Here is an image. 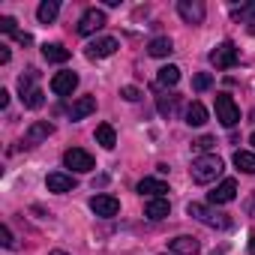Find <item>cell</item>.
Listing matches in <instances>:
<instances>
[{"instance_id":"cell-1","label":"cell","mask_w":255,"mask_h":255,"mask_svg":"<svg viewBox=\"0 0 255 255\" xmlns=\"http://www.w3.org/2000/svg\"><path fill=\"white\" fill-rule=\"evenodd\" d=\"M186 213L192 216V219H198L201 225H207V228H228L231 225V219H228V213H222V210H213L210 204H198V201H189L186 204Z\"/></svg>"},{"instance_id":"cell-2","label":"cell","mask_w":255,"mask_h":255,"mask_svg":"<svg viewBox=\"0 0 255 255\" xmlns=\"http://www.w3.org/2000/svg\"><path fill=\"white\" fill-rule=\"evenodd\" d=\"M189 174H192L195 183H213V180L222 174V159H219L216 153H204V156H198V159L192 162Z\"/></svg>"},{"instance_id":"cell-3","label":"cell","mask_w":255,"mask_h":255,"mask_svg":"<svg viewBox=\"0 0 255 255\" xmlns=\"http://www.w3.org/2000/svg\"><path fill=\"white\" fill-rule=\"evenodd\" d=\"M216 120L225 126V129H231V126L240 123V108L228 93H216Z\"/></svg>"},{"instance_id":"cell-4","label":"cell","mask_w":255,"mask_h":255,"mask_svg":"<svg viewBox=\"0 0 255 255\" xmlns=\"http://www.w3.org/2000/svg\"><path fill=\"white\" fill-rule=\"evenodd\" d=\"M63 165H66V168H72L75 174H87V171H93V168H96L93 156H90L87 150H81V147H69V150L63 153Z\"/></svg>"},{"instance_id":"cell-5","label":"cell","mask_w":255,"mask_h":255,"mask_svg":"<svg viewBox=\"0 0 255 255\" xmlns=\"http://www.w3.org/2000/svg\"><path fill=\"white\" fill-rule=\"evenodd\" d=\"M117 48H120V42L114 36H99L84 45V54H87V60H102V57H111Z\"/></svg>"},{"instance_id":"cell-6","label":"cell","mask_w":255,"mask_h":255,"mask_svg":"<svg viewBox=\"0 0 255 255\" xmlns=\"http://www.w3.org/2000/svg\"><path fill=\"white\" fill-rule=\"evenodd\" d=\"M210 63H213L216 69H231V66H237V48H234V42H219V45L210 51Z\"/></svg>"},{"instance_id":"cell-7","label":"cell","mask_w":255,"mask_h":255,"mask_svg":"<svg viewBox=\"0 0 255 255\" xmlns=\"http://www.w3.org/2000/svg\"><path fill=\"white\" fill-rule=\"evenodd\" d=\"M177 15L186 24H201L204 15H207V6L201 3V0H180V3H177Z\"/></svg>"},{"instance_id":"cell-8","label":"cell","mask_w":255,"mask_h":255,"mask_svg":"<svg viewBox=\"0 0 255 255\" xmlns=\"http://www.w3.org/2000/svg\"><path fill=\"white\" fill-rule=\"evenodd\" d=\"M51 132H54V123H51V120H36V123H30V126H27V132H24V147H36V144H42Z\"/></svg>"},{"instance_id":"cell-9","label":"cell","mask_w":255,"mask_h":255,"mask_svg":"<svg viewBox=\"0 0 255 255\" xmlns=\"http://www.w3.org/2000/svg\"><path fill=\"white\" fill-rule=\"evenodd\" d=\"M102 27H105V12L93 6V9H87V12L78 18V27H75V30H78L81 36H90V33H96V30H102Z\"/></svg>"},{"instance_id":"cell-10","label":"cell","mask_w":255,"mask_h":255,"mask_svg":"<svg viewBox=\"0 0 255 255\" xmlns=\"http://www.w3.org/2000/svg\"><path fill=\"white\" fill-rule=\"evenodd\" d=\"M90 210H93L96 216H102V219H111V216L120 213V201H117L114 195H93V198H90Z\"/></svg>"},{"instance_id":"cell-11","label":"cell","mask_w":255,"mask_h":255,"mask_svg":"<svg viewBox=\"0 0 255 255\" xmlns=\"http://www.w3.org/2000/svg\"><path fill=\"white\" fill-rule=\"evenodd\" d=\"M75 87H78V75L69 72V69H63V72H57V75L51 78V90H54L57 96H72Z\"/></svg>"},{"instance_id":"cell-12","label":"cell","mask_w":255,"mask_h":255,"mask_svg":"<svg viewBox=\"0 0 255 255\" xmlns=\"http://www.w3.org/2000/svg\"><path fill=\"white\" fill-rule=\"evenodd\" d=\"M45 186H48V192L63 195V192H72V189H75V177L66 174V171H51V174L45 177Z\"/></svg>"},{"instance_id":"cell-13","label":"cell","mask_w":255,"mask_h":255,"mask_svg":"<svg viewBox=\"0 0 255 255\" xmlns=\"http://www.w3.org/2000/svg\"><path fill=\"white\" fill-rule=\"evenodd\" d=\"M234 195H237V180H231V177H225L210 195H207V201L216 207V204H228V201H234Z\"/></svg>"},{"instance_id":"cell-14","label":"cell","mask_w":255,"mask_h":255,"mask_svg":"<svg viewBox=\"0 0 255 255\" xmlns=\"http://www.w3.org/2000/svg\"><path fill=\"white\" fill-rule=\"evenodd\" d=\"M168 249L174 255H198L201 252V246H198V240L192 234H177L174 240H168Z\"/></svg>"},{"instance_id":"cell-15","label":"cell","mask_w":255,"mask_h":255,"mask_svg":"<svg viewBox=\"0 0 255 255\" xmlns=\"http://www.w3.org/2000/svg\"><path fill=\"white\" fill-rule=\"evenodd\" d=\"M138 192L141 195H150V198H165L168 183L159 180V177H144V180H138Z\"/></svg>"},{"instance_id":"cell-16","label":"cell","mask_w":255,"mask_h":255,"mask_svg":"<svg viewBox=\"0 0 255 255\" xmlns=\"http://www.w3.org/2000/svg\"><path fill=\"white\" fill-rule=\"evenodd\" d=\"M96 111V99L93 96H78L72 105H69V117L72 120H84L87 114H93Z\"/></svg>"},{"instance_id":"cell-17","label":"cell","mask_w":255,"mask_h":255,"mask_svg":"<svg viewBox=\"0 0 255 255\" xmlns=\"http://www.w3.org/2000/svg\"><path fill=\"white\" fill-rule=\"evenodd\" d=\"M168 213H171V204H168V198H150V201L144 204V216H147V219H153V222L165 219Z\"/></svg>"},{"instance_id":"cell-18","label":"cell","mask_w":255,"mask_h":255,"mask_svg":"<svg viewBox=\"0 0 255 255\" xmlns=\"http://www.w3.org/2000/svg\"><path fill=\"white\" fill-rule=\"evenodd\" d=\"M42 57H45L48 63H66V60H69V48L60 45V42H45V45H42Z\"/></svg>"},{"instance_id":"cell-19","label":"cell","mask_w":255,"mask_h":255,"mask_svg":"<svg viewBox=\"0 0 255 255\" xmlns=\"http://www.w3.org/2000/svg\"><path fill=\"white\" fill-rule=\"evenodd\" d=\"M96 141H99L105 150H114V144H117V132H114V126H111V123H99V126H96Z\"/></svg>"},{"instance_id":"cell-20","label":"cell","mask_w":255,"mask_h":255,"mask_svg":"<svg viewBox=\"0 0 255 255\" xmlns=\"http://www.w3.org/2000/svg\"><path fill=\"white\" fill-rule=\"evenodd\" d=\"M57 15H60V3H57V0H42L39 9H36V18H39L42 24H51Z\"/></svg>"},{"instance_id":"cell-21","label":"cell","mask_w":255,"mask_h":255,"mask_svg":"<svg viewBox=\"0 0 255 255\" xmlns=\"http://www.w3.org/2000/svg\"><path fill=\"white\" fill-rule=\"evenodd\" d=\"M171 51H174V45H171L168 36H156V39H150V45H147V54H150V57H168Z\"/></svg>"},{"instance_id":"cell-22","label":"cell","mask_w":255,"mask_h":255,"mask_svg":"<svg viewBox=\"0 0 255 255\" xmlns=\"http://www.w3.org/2000/svg\"><path fill=\"white\" fill-rule=\"evenodd\" d=\"M186 123L189 126H204L207 123V108L201 102H189L186 105Z\"/></svg>"},{"instance_id":"cell-23","label":"cell","mask_w":255,"mask_h":255,"mask_svg":"<svg viewBox=\"0 0 255 255\" xmlns=\"http://www.w3.org/2000/svg\"><path fill=\"white\" fill-rule=\"evenodd\" d=\"M177 81H180V69H177V66H171V63H168V66H162V69L156 72V84H159V87H174Z\"/></svg>"},{"instance_id":"cell-24","label":"cell","mask_w":255,"mask_h":255,"mask_svg":"<svg viewBox=\"0 0 255 255\" xmlns=\"http://www.w3.org/2000/svg\"><path fill=\"white\" fill-rule=\"evenodd\" d=\"M234 165H237L243 174H255V153H249V150H237V153H234Z\"/></svg>"},{"instance_id":"cell-25","label":"cell","mask_w":255,"mask_h":255,"mask_svg":"<svg viewBox=\"0 0 255 255\" xmlns=\"http://www.w3.org/2000/svg\"><path fill=\"white\" fill-rule=\"evenodd\" d=\"M30 90H36V69H27V72L18 78V93L27 96Z\"/></svg>"},{"instance_id":"cell-26","label":"cell","mask_w":255,"mask_h":255,"mask_svg":"<svg viewBox=\"0 0 255 255\" xmlns=\"http://www.w3.org/2000/svg\"><path fill=\"white\" fill-rule=\"evenodd\" d=\"M21 102H24V108H42V105H45V93L36 87V90H30L27 96H21Z\"/></svg>"},{"instance_id":"cell-27","label":"cell","mask_w":255,"mask_h":255,"mask_svg":"<svg viewBox=\"0 0 255 255\" xmlns=\"http://www.w3.org/2000/svg\"><path fill=\"white\" fill-rule=\"evenodd\" d=\"M156 105H159V114H162V117H171L174 108H177V96H159Z\"/></svg>"},{"instance_id":"cell-28","label":"cell","mask_w":255,"mask_h":255,"mask_svg":"<svg viewBox=\"0 0 255 255\" xmlns=\"http://www.w3.org/2000/svg\"><path fill=\"white\" fill-rule=\"evenodd\" d=\"M192 87H195L198 93H204V90H210V87H213V75H210V72H198V75L192 78Z\"/></svg>"},{"instance_id":"cell-29","label":"cell","mask_w":255,"mask_h":255,"mask_svg":"<svg viewBox=\"0 0 255 255\" xmlns=\"http://www.w3.org/2000/svg\"><path fill=\"white\" fill-rule=\"evenodd\" d=\"M231 15H234V18H240V21H243V18H255V3L234 6V9H231Z\"/></svg>"},{"instance_id":"cell-30","label":"cell","mask_w":255,"mask_h":255,"mask_svg":"<svg viewBox=\"0 0 255 255\" xmlns=\"http://www.w3.org/2000/svg\"><path fill=\"white\" fill-rule=\"evenodd\" d=\"M18 21L12 18V15H3V18H0V30H3V33H12V36H18V27H15Z\"/></svg>"},{"instance_id":"cell-31","label":"cell","mask_w":255,"mask_h":255,"mask_svg":"<svg viewBox=\"0 0 255 255\" xmlns=\"http://www.w3.org/2000/svg\"><path fill=\"white\" fill-rule=\"evenodd\" d=\"M120 96H123L126 102H138V99H141V90H138V87H132V84H126V87L120 90Z\"/></svg>"},{"instance_id":"cell-32","label":"cell","mask_w":255,"mask_h":255,"mask_svg":"<svg viewBox=\"0 0 255 255\" xmlns=\"http://www.w3.org/2000/svg\"><path fill=\"white\" fill-rule=\"evenodd\" d=\"M213 144H216V141H213L210 135H204V138H198V141H195V147H198V150H204V153H207V150H210Z\"/></svg>"},{"instance_id":"cell-33","label":"cell","mask_w":255,"mask_h":255,"mask_svg":"<svg viewBox=\"0 0 255 255\" xmlns=\"http://www.w3.org/2000/svg\"><path fill=\"white\" fill-rule=\"evenodd\" d=\"M12 243H15V240H12V231H9V225H3V246L9 249Z\"/></svg>"},{"instance_id":"cell-34","label":"cell","mask_w":255,"mask_h":255,"mask_svg":"<svg viewBox=\"0 0 255 255\" xmlns=\"http://www.w3.org/2000/svg\"><path fill=\"white\" fill-rule=\"evenodd\" d=\"M6 105H9V90L0 87V108H6Z\"/></svg>"},{"instance_id":"cell-35","label":"cell","mask_w":255,"mask_h":255,"mask_svg":"<svg viewBox=\"0 0 255 255\" xmlns=\"http://www.w3.org/2000/svg\"><path fill=\"white\" fill-rule=\"evenodd\" d=\"M0 63H9V48L0 45Z\"/></svg>"},{"instance_id":"cell-36","label":"cell","mask_w":255,"mask_h":255,"mask_svg":"<svg viewBox=\"0 0 255 255\" xmlns=\"http://www.w3.org/2000/svg\"><path fill=\"white\" fill-rule=\"evenodd\" d=\"M15 39H18V42H21V45H30V42H33V36H30V33H18V36H15Z\"/></svg>"},{"instance_id":"cell-37","label":"cell","mask_w":255,"mask_h":255,"mask_svg":"<svg viewBox=\"0 0 255 255\" xmlns=\"http://www.w3.org/2000/svg\"><path fill=\"white\" fill-rule=\"evenodd\" d=\"M249 255H255V234L249 237Z\"/></svg>"},{"instance_id":"cell-38","label":"cell","mask_w":255,"mask_h":255,"mask_svg":"<svg viewBox=\"0 0 255 255\" xmlns=\"http://www.w3.org/2000/svg\"><path fill=\"white\" fill-rule=\"evenodd\" d=\"M48 255H69V252H63V249H51Z\"/></svg>"},{"instance_id":"cell-39","label":"cell","mask_w":255,"mask_h":255,"mask_svg":"<svg viewBox=\"0 0 255 255\" xmlns=\"http://www.w3.org/2000/svg\"><path fill=\"white\" fill-rule=\"evenodd\" d=\"M249 144H252V147H255V132H252V135H249Z\"/></svg>"},{"instance_id":"cell-40","label":"cell","mask_w":255,"mask_h":255,"mask_svg":"<svg viewBox=\"0 0 255 255\" xmlns=\"http://www.w3.org/2000/svg\"><path fill=\"white\" fill-rule=\"evenodd\" d=\"M159 255H168V252H159Z\"/></svg>"}]
</instances>
